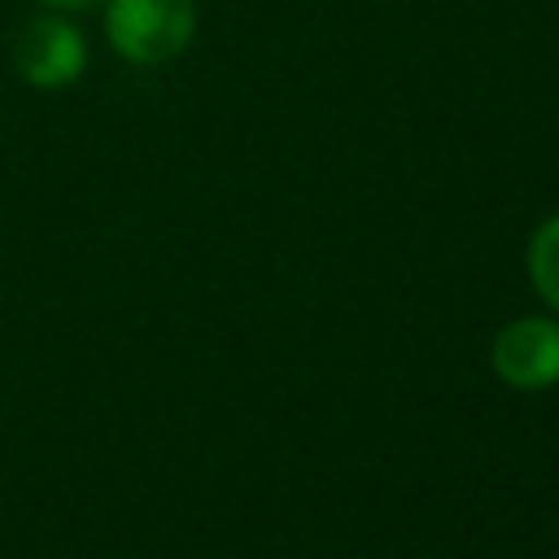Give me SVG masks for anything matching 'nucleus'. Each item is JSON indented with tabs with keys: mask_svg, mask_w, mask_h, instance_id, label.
Listing matches in <instances>:
<instances>
[{
	"mask_svg": "<svg viewBox=\"0 0 559 559\" xmlns=\"http://www.w3.org/2000/svg\"><path fill=\"white\" fill-rule=\"evenodd\" d=\"M192 26H197L192 0H109L105 13L109 44L135 66H157L179 57L192 39Z\"/></svg>",
	"mask_w": 559,
	"mask_h": 559,
	"instance_id": "obj_1",
	"label": "nucleus"
},
{
	"mask_svg": "<svg viewBox=\"0 0 559 559\" xmlns=\"http://www.w3.org/2000/svg\"><path fill=\"white\" fill-rule=\"evenodd\" d=\"M87 48L74 22L39 13L13 39V66L31 87H66L83 74Z\"/></svg>",
	"mask_w": 559,
	"mask_h": 559,
	"instance_id": "obj_2",
	"label": "nucleus"
},
{
	"mask_svg": "<svg viewBox=\"0 0 559 559\" xmlns=\"http://www.w3.org/2000/svg\"><path fill=\"white\" fill-rule=\"evenodd\" d=\"M493 371L515 389H546L559 380V323L515 319L493 336Z\"/></svg>",
	"mask_w": 559,
	"mask_h": 559,
	"instance_id": "obj_3",
	"label": "nucleus"
},
{
	"mask_svg": "<svg viewBox=\"0 0 559 559\" xmlns=\"http://www.w3.org/2000/svg\"><path fill=\"white\" fill-rule=\"evenodd\" d=\"M528 271L550 310H559V214L546 218L528 245Z\"/></svg>",
	"mask_w": 559,
	"mask_h": 559,
	"instance_id": "obj_4",
	"label": "nucleus"
},
{
	"mask_svg": "<svg viewBox=\"0 0 559 559\" xmlns=\"http://www.w3.org/2000/svg\"><path fill=\"white\" fill-rule=\"evenodd\" d=\"M44 4H57V9H87V4H96V0H44Z\"/></svg>",
	"mask_w": 559,
	"mask_h": 559,
	"instance_id": "obj_5",
	"label": "nucleus"
}]
</instances>
